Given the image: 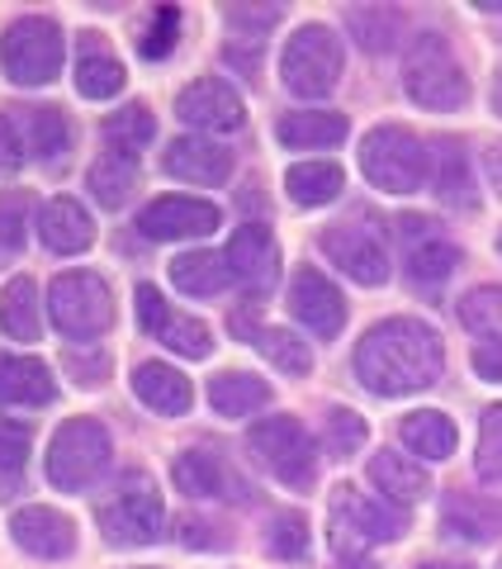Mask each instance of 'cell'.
I'll return each instance as SVG.
<instances>
[{"label":"cell","instance_id":"1","mask_svg":"<svg viewBox=\"0 0 502 569\" xmlns=\"http://www.w3.org/2000/svg\"><path fill=\"white\" fill-rule=\"evenodd\" d=\"M445 370L441 332L422 318H384L355 347V380L380 399H403L436 385Z\"/></svg>","mask_w":502,"mask_h":569},{"label":"cell","instance_id":"2","mask_svg":"<svg viewBox=\"0 0 502 569\" xmlns=\"http://www.w3.org/2000/svg\"><path fill=\"white\" fill-rule=\"evenodd\" d=\"M426 167H432L426 142L412 129H399V123H380V129H370L361 142V171L374 190H389V194L422 190Z\"/></svg>","mask_w":502,"mask_h":569},{"label":"cell","instance_id":"3","mask_svg":"<svg viewBox=\"0 0 502 569\" xmlns=\"http://www.w3.org/2000/svg\"><path fill=\"white\" fill-rule=\"evenodd\" d=\"M110 456L114 441L100 418H71L58 427V437L48 447V485L62 493H86L110 470Z\"/></svg>","mask_w":502,"mask_h":569},{"label":"cell","instance_id":"4","mask_svg":"<svg viewBox=\"0 0 502 569\" xmlns=\"http://www.w3.org/2000/svg\"><path fill=\"white\" fill-rule=\"evenodd\" d=\"M403 86L422 110H441V114H451L470 100V77H464V67L455 62V52L441 33L412 39L408 62H403Z\"/></svg>","mask_w":502,"mask_h":569},{"label":"cell","instance_id":"5","mask_svg":"<svg viewBox=\"0 0 502 569\" xmlns=\"http://www.w3.org/2000/svg\"><path fill=\"white\" fill-rule=\"evenodd\" d=\"M342 67H347V52L342 39L328 29V24H303L290 43H284V58H280V77L294 96L303 100H322L337 91L342 81Z\"/></svg>","mask_w":502,"mask_h":569},{"label":"cell","instance_id":"6","mask_svg":"<svg viewBox=\"0 0 502 569\" xmlns=\"http://www.w3.org/2000/svg\"><path fill=\"white\" fill-rule=\"evenodd\" d=\"M403 531H408V518H403L399 503L365 498L351 485H342L332 493V546L342 560H355L374 541H399Z\"/></svg>","mask_w":502,"mask_h":569},{"label":"cell","instance_id":"7","mask_svg":"<svg viewBox=\"0 0 502 569\" xmlns=\"http://www.w3.org/2000/svg\"><path fill=\"white\" fill-rule=\"evenodd\" d=\"M247 451L257 456V466L271 470L280 485H290V489H309V485H313L318 456H313L309 427H303L299 418H290V413L261 418V422L247 432Z\"/></svg>","mask_w":502,"mask_h":569},{"label":"cell","instance_id":"8","mask_svg":"<svg viewBox=\"0 0 502 569\" xmlns=\"http://www.w3.org/2000/svg\"><path fill=\"white\" fill-rule=\"evenodd\" d=\"M48 309L52 323H58L62 337L71 342H91L104 328L114 323V295L96 271H67L52 280L48 290Z\"/></svg>","mask_w":502,"mask_h":569},{"label":"cell","instance_id":"9","mask_svg":"<svg viewBox=\"0 0 502 569\" xmlns=\"http://www.w3.org/2000/svg\"><path fill=\"white\" fill-rule=\"evenodd\" d=\"M0 67L14 86H48L62 71V29L48 14H20L0 39Z\"/></svg>","mask_w":502,"mask_h":569},{"label":"cell","instance_id":"10","mask_svg":"<svg viewBox=\"0 0 502 569\" xmlns=\"http://www.w3.org/2000/svg\"><path fill=\"white\" fill-rule=\"evenodd\" d=\"M161 518H167V508H161L157 485L148 475H129L119 493L100 508V531L114 546H148L161 537Z\"/></svg>","mask_w":502,"mask_h":569},{"label":"cell","instance_id":"11","mask_svg":"<svg viewBox=\"0 0 502 569\" xmlns=\"http://www.w3.org/2000/svg\"><path fill=\"white\" fill-rule=\"evenodd\" d=\"M322 247V257H328L337 271L351 276L355 284H384L389 280V252H384V242L370 233V228H355V223H337L328 228V233L318 238Z\"/></svg>","mask_w":502,"mask_h":569},{"label":"cell","instance_id":"12","mask_svg":"<svg viewBox=\"0 0 502 569\" xmlns=\"http://www.w3.org/2000/svg\"><path fill=\"white\" fill-rule=\"evenodd\" d=\"M175 114L204 133H238L247 123V104L223 77H200L175 96Z\"/></svg>","mask_w":502,"mask_h":569},{"label":"cell","instance_id":"13","mask_svg":"<svg viewBox=\"0 0 502 569\" xmlns=\"http://www.w3.org/2000/svg\"><path fill=\"white\" fill-rule=\"evenodd\" d=\"M290 309H294V318L313 337H322V342H332V337L347 328V295L337 290V284L322 271H313V266L294 271V280H290Z\"/></svg>","mask_w":502,"mask_h":569},{"label":"cell","instance_id":"14","mask_svg":"<svg viewBox=\"0 0 502 569\" xmlns=\"http://www.w3.org/2000/svg\"><path fill=\"white\" fill-rule=\"evenodd\" d=\"M142 238L152 242H185V238H209L219 228V204L209 200H190V194H167V200H152L138 213Z\"/></svg>","mask_w":502,"mask_h":569},{"label":"cell","instance_id":"15","mask_svg":"<svg viewBox=\"0 0 502 569\" xmlns=\"http://www.w3.org/2000/svg\"><path fill=\"white\" fill-rule=\"evenodd\" d=\"M223 257H228L232 280L247 284L251 295H265L280 280V242L265 223H242Z\"/></svg>","mask_w":502,"mask_h":569},{"label":"cell","instance_id":"16","mask_svg":"<svg viewBox=\"0 0 502 569\" xmlns=\"http://www.w3.org/2000/svg\"><path fill=\"white\" fill-rule=\"evenodd\" d=\"M232 332H238L242 342L257 347L275 370H284V376H309V370H313L309 342H303V337H294L290 328H265L261 313H257V305H247V309L232 313Z\"/></svg>","mask_w":502,"mask_h":569},{"label":"cell","instance_id":"17","mask_svg":"<svg viewBox=\"0 0 502 569\" xmlns=\"http://www.w3.org/2000/svg\"><path fill=\"white\" fill-rule=\"evenodd\" d=\"M10 537L24 556H39V560H62L77 550V527H71V518H62L58 508H43V503H29L14 512Z\"/></svg>","mask_w":502,"mask_h":569},{"label":"cell","instance_id":"18","mask_svg":"<svg viewBox=\"0 0 502 569\" xmlns=\"http://www.w3.org/2000/svg\"><path fill=\"white\" fill-rule=\"evenodd\" d=\"M161 171L175 176L185 186H223L232 176V152L219 148L213 138H175L167 157H161Z\"/></svg>","mask_w":502,"mask_h":569},{"label":"cell","instance_id":"19","mask_svg":"<svg viewBox=\"0 0 502 569\" xmlns=\"http://www.w3.org/2000/svg\"><path fill=\"white\" fill-rule=\"evenodd\" d=\"M39 238L52 257H77L96 242V223H91V213H86V204H77L71 194H58V200H48L39 213Z\"/></svg>","mask_w":502,"mask_h":569},{"label":"cell","instance_id":"20","mask_svg":"<svg viewBox=\"0 0 502 569\" xmlns=\"http://www.w3.org/2000/svg\"><path fill=\"white\" fill-rule=\"evenodd\" d=\"M432 167H426V181H432L436 200L451 204V209H474L479 194H474V171H470V157H464V148L455 138H441L432 142Z\"/></svg>","mask_w":502,"mask_h":569},{"label":"cell","instance_id":"21","mask_svg":"<svg viewBox=\"0 0 502 569\" xmlns=\"http://www.w3.org/2000/svg\"><path fill=\"white\" fill-rule=\"evenodd\" d=\"M52 399H58V380L39 356H0V403L43 408Z\"/></svg>","mask_w":502,"mask_h":569},{"label":"cell","instance_id":"22","mask_svg":"<svg viewBox=\"0 0 502 569\" xmlns=\"http://www.w3.org/2000/svg\"><path fill=\"white\" fill-rule=\"evenodd\" d=\"M133 395L161 418H181V413H190V403H194L190 380L167 361H142L133 370Z\"/></svg>","mask_w":502,"mask_h":569},{"label":"cell","instance_id":"23","mask_svg":"<svg viewBox=\"0 0 502 569\" xmlns=\"http://www.w3.org/2000/svg\"><path fill=\"white\" fill-rule=\"evenodd\" d=\"M123 62L110 52V43H100L96 33H81L77 48V91L86 100H114L123 91Z\"/></svg>","mask_w":502,"mask_h":569},{"label":"cell","instance_id":"24","mask_svg":"<svg viewBox=\"0 0 502 569\" xmlns=\"http://www.w3.org/2000/svg\"><path fill=\"white\" fill-rule=\"evenodd\" d=\"M175 489L190 498H242V485L228 475V466L213 451H185L171 466Z\"/></svg>","mask_w":502,"mask_h":569},{"label":"cell","instance_id":"25","mask_svg":"<svg viewBox=\"0 0 502 569\" xmlns=\"http://www.w3.org/2000/svg\"><path fill=\"white\" fill-rule=\"evenodd\" d=\"M370 479L389 503H418V498L432 493V475H426L412 456H399V451H380L370 456Z\"/></svg>","mask_w":502,"mask_h":569},{"label":"cell","instance_id":"26","mask_svg":"<svg viewBox=\"0 0 502 569\" xmlns=\"http://www.w3.org/2000/svg\"><path fill=\"white\" fill-rule=\"evenodd\" d=\"M347 133H351V123H347V114H337V110H294V114H284L275 123V138L284 142V148H294V152L337 148Z\"/></svg>","mask_w":502,"mask_h":569},{"label":"cell","instance_id":"27","mask_svg":"<svg viewBox=\"0 0 502 569\" xmlns=\"http://www.w3.org/2000/svg\"><path fill=\"white\" fill-rule=\"evenodd\" d=\"M209 403L223 418H251L271 403V385L261 376H247V370H223V376L209 380Z\"/></svg>","mask_w":502,"mask_h":569},{"label":"cell","instance_id":"28","mask_svg":"<svg viewBox=\"0 0 502 569\" xmlns=\"http://www.w3.org/2000/svg\"><path fill=\"white\" fill-rule=\"evenodd\" d=\"M14 129H20V142L29 148V157H39V162H58V157L71 152V123L62 110H52V104L24 110Z\"/></svg>","mask_w":502,"mask_h":569},{"label":"cell","instance_id":"29","mask_svg":"<svg viewBox=\"0 0 502 569\" xmlns=\"http://www.w3.org/2000/svg\"><path fill=\"white\" fill-rule=\"evenodd\" d=\"M0 328L14 342H39L43 337V313H39V284L29 276H14L0 290Z\"/></svg>","mask_w":502,"mask_h":569},{"label":"cell","instance_id":"30","mask_svg":"<svg viewBox=\"0 0 502 569\" xmlns=\"http://www.w3.org/2000/svg\"><path fill=\"white\" fill-rule=\"evenodd\" d=\"M399 437H403V447L412 456H426V460H445V456H455V422L436 413V408H418V413H408L403 427H399Z\"/></svg>","mask_w":502,"mask_h":569},{"label":"cell","instance_id":"31","mask_svg":"<svg viewBox=\"0 0 502 569\" xmlns=\"http://www.w3.org/2000/svg\"><path fill=\"white\" fill-rule=\"evenodd\" d=\"M171 280L181 295L213 299V295L228 290L232 271H228V257H219V252H181L171 261Z\"/></svg>","mask_w":502,"mask_h":569},{"label":"cell","instance_id":"32","mask_svg":"<svg viewBox=\"0 0 502 569\" xmlns=\"http://www.w3.org/2000/svg\"><path fill=\"white\" fill-rule=\"evenodd\" d=\"M284 190H290V200L303 204V209H322L332 204L337 194L347 190V176L337 162H299L284 171Z\"/></svg>","mask_w":502,"mask_h":569},{"label":"cell","instance_id":"33","mask_svg":"<svg viewBox=\"0 0 502 569\" xmlns=\"http://www.w3.org/2000/svg\"><path fill=\"white\" fill-rule=\"evenodd\" d=\"M104 148L119 152V157H138L148 142L157 138V119L148 104H123V110H114L110 119H104Z\"/></svg>","mask_w":502,"mask_h":569},{"label":"cell","instance_id":"34","mask_svg":"<svg viewBox=\"0 0 502 569\" xmlns=\"http://www.w3.org/2000/svg\"><path fill=\"white\" fill-rule=\"evenodd\" d=\"M86 181H91V194H96L100 209H123L133 186H138V162L133 157H119V152H104Z\"/></svg>","mask_w":502,"mask_h":569},{"label":"cell","instance_id":"35","mask_svg":"<svg viewBox=\"0 0 502 569\" xmlns=\"http://www.w3.org/2000/svg\"><path fill=\"white\" fill-rule=\"evenodd\" d=\"M347 24L365 52H389L403 39V10H393V6H355L347 10Z\"/></svg>","mask_w":502,"mask_h":569},{"label":"cell","instance_id":"36","mask_svg":"<svg viewBox=\"0 0 502 569\" xmlns=\"http://www.w3.org/2000/svg\"><path fill=\"white\" fill-rule=\"evenodd\" d=\"M29 466V422L0 418V498H14Z\"/></svg>","mask_w":502,"mask_h":569},{"label":"cell","instance_id":"37","mask_svg":"<svg viewBox=\"0 0 502 569\" xmlns=\"http://www.w3.org/2000/svg\"><path fill=\"white\" fill-rule=\"evenodd\" d=\"M460 323L474 337H493L502 342V284H479L460 299Z\"/></svg>","mask_w":502,"mask_h":569},{"label":"cell","instance_id":"38","mask_svg":"<svg viewBox=\"0 0 502 569\" xmlns=\"http://www.w3.org/2000/svg\"><path fill=\"white\" fill-rule=\"evenodd\" d=\"M455 266H460V247H455V242H441V238H426V242H418V247L408 252V276L422 280V284L451 280Z\"/></svg>","mask_w":502,"mask_h":569},{"label":"cell","instance_id":"39","mask_svg":"<svg viewBox=\"0 0 502 569\" xmlns=\"http://www.w3.org/2000/svg\"><path fill=\"white\" fill-rule=\"evenodd\" d=\"M157 342H161V347H171L175 356H185V361H204V356L213 351L209 328L200 323V318H185V313H171V318H167V328L157 332Z\"/></svg>","mask_w":502,"mask_h":569},{"label":"cell","instance_id":"40","mask_svg":"<svg viewBox=\"0 0 502 569\" xmlns=\"http://www.w3.org/2000/svg\"><path fill=\"white\" fill-rule=\"evenodd\" d=\"M265 546H271L275 560H303L309 556V518L303 512H275Z\"/></svg>","mask_w":502,"mask_h":569},{"label":"cell","instance_id":"41","mask_svg":"<svg viewBox=\"0 0 502 569\" xmlns=\"http://www.w3.org/2000/svg\"><path fill=\"white\" fill-rule=\"evenodd\" d=\"M322 441H328V451L337 460L351 456V451H361L365 447V418L351 413V408H332L328 422H322Z\"/></svg>","mask_w":502,"mask_h":569},{"label":"cell","instance_id":"42","mask_svg":"<svg viewBox=\"0 0 502 569\" xmlns=\"http://www.w3.org/2000/svg\"><path fill=\"white\" fill-rule=\"evenodd\" d=\"M175 39H181V10L175 6H161L157 14H152V24H148V33L138 39V52L148 62H161L167 52L175 48Z\"/></svg>","mask_w":502,"mask_h":569},{"label":"cell","instance_id":"43","mask_svg":"<svg viewBox=\"0 0 502 569\" xmlns=\"http://www.w3.org/2000/svg\"><path fill=\"white\" fill-rule=\"evenodd\" d=\"M29 213H33V194L29 190H6L0 194V247H24Z\"/></svg>","mask_w":502,"mask_h":569},{"label":"cell","instance_id":"44","mask_svg":"<svg viewBox=\"0 0 502 569\" xmlns=\"http://www.w3.org/2000/svg\"><path fill=\"white\" fill-rule=\"evenodd\" d=\"M474 470L483 479H502V403L489 408L479 422V456H474Z\"/></svg>","mask_w":502,"mask_h":569},{"label":"cell","instance_id":"45","mask_svg":"<svg viewBox=\"0 0 502 569\" xmlns=\"http://www.w3.org/2000/svg\"><path fill=\"white\" fill-rule=\"evenodd\" d=\"M138 328L142 332H161V328H167V318H171V309H167V299H161V290H157V284H138Z\"/></svg>","mask_w":502,"mask_h":569},{"label":"cell","instance_id":"46","mask_svg":"<svg viewBox=\"0 0 502 569\" xmlns=\"http://www.w3.org/2000/svg\"><path fill=\"white\" fill-rule=\"evenodd\" d=\"M24 162V142H20V129H14L10 114H0V176L20 171Z\"/></svg>","mask_w":502,"mask_h":569},{"label":"cell","instance_id":"47","mask_svg":"<svg viewBox=\"0 0 502 569\" xmlns=\"http://www.w3.org/2000/svg\"><path fill=\"white\" fill-rule=\"evenodd\" d=\"M474 376L489 380V385H502V342L474 347Z\"/></svg>","mask_w":502,"mask_h":569},{"label":"cell","instance_id":"48","mask_svg":"<svg viewBox=\"0 0 502 569\" xmlns=\"http://www.w3.org/2000/svg\"><path fill=\"white\" fill-rule=\"evenodd\" d=\"M228 20L238 24V29L247 24V29H251V43H257L261 33H265V29H271V24L280 20V10H275V6H271V10H228Z\"/></svg>","mask_w":502,"mask_h":569},{"label":"cell","instance_id":"49","mask_svg":"<svg viewBox=\"0 0 502 569\" xmlns=\"http://www.w3.org/2000/svg\"><path fill=\"white\" fill-rule=\"evenodd\" d=\"M483 171H489V186L502 194V142H489V152H483Z\"/></svg>","mask_w":502,"mask_h":569},{"label":"cell","instance_id":"50","mask_svg":"<svg viewBox=\"0 0 502 569\" xmlns=\"http://www.w3.org/2000/svg\"><path fill=\"white\" fill-rule=\"evenodd\" d=\"M493 110H498V119H502V67H498V77H493Z\"/></svg>","mask_w":502,"mask_h":569},{"label":"cell","instance_id":"51","mask_svg":"<svg viewBox=\"0 0 502 569\" xmlns=\"http://www.w3.org/2000/svg\"><path fill=\"white\" fill-rule=\"evenodd\" d=\"M337 569H380V565H370L365 556H355V560H342V565H337Z\"/></svg>","mask_w":502,"mask_h":569},{"label":"cell","instance_id":"52","mask_svg":"<svg viewBox=\"0 0 502 569\" xmlns=\"http://www.w3.org/2000/svg\"><path fill=\"white\" fill-rule=\"evenodd\" d=\"M422 569H464V565H422Z\"/></svg>","mask_w":502,"mask_h":569},{"label":"cell","instance_id":"53","mask_svg":"<svg viewBox=\"0 0 502 569\" xmlns=\"http://www.w3.org/2000/svg\"><path fill=\"white\" fill-rule=\"evenodd\" d=\"M498 252H502V233H498Z\"/></svg>","mask_w":502,"mask_h":569}]
</instances>
